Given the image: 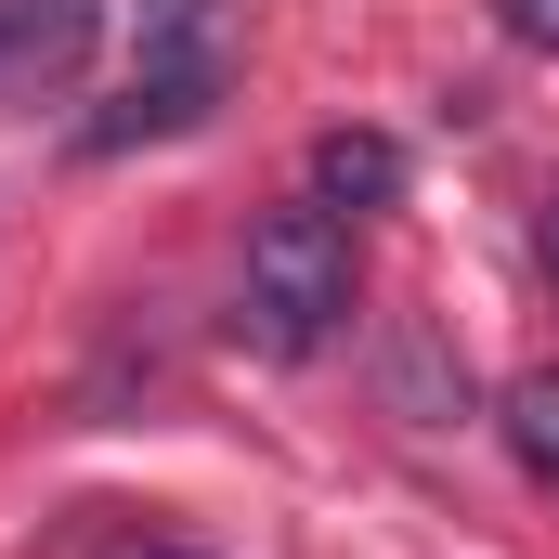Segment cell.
Segmentation results:
<instances>
[{
  "instance_id": "1",
  "label": "cell",
  "mask_w": 559,
  "mask_h": 559,
  "mask_svg": "<svg viewBox=\"0 0 559 559\" xmlns=\"http://www.w3.org/2000/svg\"><path fill=\"white\" fill-rule=\"evenodd\" d=\"M352 312V222L338 209H261L248 222V274H235V338L274 352V365H312Z\"/></svg>"
},
{
  "instance_id": "2",
  "label": "cell",
  "mask_w": 559,
  "mask_h": 559,
  "mask_svg": "<svg viewBox=\"0 0 559 559\" xmlns=\"http://www.w3.org/2000/svg\"><path fill=\"white\" fill-rule=\"evenodd\" d=\"M79 52H92V0H0V105L52 92Z\"/></svg>"
},
{
  "instance_id": "3",
  "label": "cell",
  "mask_w": 559,
  "mask_h": 559,
  "mask_svg": "<svg viewBox=\"0 0 559 559\" xmlns=\"http://www.w3.org/2000/svg\"><path fill=\"white\" fill-rule=\"evenodd\" d=\"M209 105H222V79H169V66H143L131 92H118V105H105V118H92V156H131V143H169V131H195V118H209Z\"/></svg>"
},
{
  "instance_id": "4",
  "label": "cell",
  "mask_w": 559,
  "mask_h": 559,
  "mask_svg": "<svg viewBox=\"0 0 559 559\" xmlns=\"http://www.w3.org/2000/svg\"><path fill=\"white\" fill-rule=\"evenodd\" d=\"M404 195V143L391 131H325L312 143V209H391Z\"/></svg>"
},
{
  "instance_id": "5",
  "label": "cell",
  "mask_w": 559,
  "mask_h": 559,
  "mask_svg": "<svg viewBox=\"0 0 559 559\" xmlns=\"http://www.w3.org/2000/svg\"><path fill=\"white\" fill-rule=\"evenodd\" d=\"M143 66L222 79V0H143Z\"/></svg>"
},
{
  "instance_id": "6",
  "label": "cell",
  "mask_w": 559,
  "mask_h": 559,
  "mask_svg": "<svg viewBox=\"0 0 559 559\" xmlns=\"http://www.w3.org/2000/svg\"><path fill=\"white\" fill-rule=\"evenodd\" d=\"M495 429H508L521 481H547V495H559V365H534V378H508V404H495Z\"/></svg>"
},
{
  "instance_id": "7",
  "label": "cell",
  "mask_w": 559,
  "mask_h": 559,
  "mask_svg": "<svg viewBox=\"0 0 559 559\" xmlns=\"http://www.w3.org/2000/svg\"><path fill=\"white\" fill-rule=\"evenodd\" d=\"M495 13H508L521 52H547V66H559V0H495Z\"/></svg>"
},
{
  "instance_id": "8",
  "label": "cell",
  "mask_w": 559,
  "mask_h": 559,
  "mask_svg": "<svg viewBox=\"0 0 559 559\" xmlns=\"http://www.w3.org/2000/svg\"><path fill=\"white\" fill-rule=\"evenodd\" d=\"M534 274L559 286V182H547V195H534Z\"/></svg>"
},
{
  "instance_id": "9",
  "label": "cell",
  "mask_w": 559,
  "mask_h": 559,
  "mask_svg": "<svg viewBox=\"0 0 559 559\" xmlns=\"http://www.w3.org/2000/svg\"><path fill=\"white\" fill-rule=\"evenodd\" d=\"M105 559H195V547H169V534H118Z\"/></svg>"
}]
</instances>
